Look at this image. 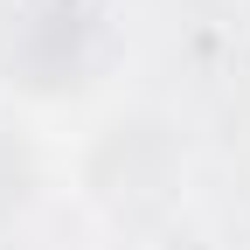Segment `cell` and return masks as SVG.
Returning a JSON list of instances; mask_svg holds the SVG:
<instances>
[]
</instances>
